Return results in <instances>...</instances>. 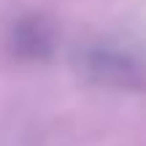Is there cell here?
<instances>
[{"mask_svg": "<svg viewBox=\"0 0 146 146\" xmlns=\"http://www.w3.org/2000/svg\"><path fill=\"white\" fill-rule=\"evenodd\" d=\"M84 70L103 84H116V87L138 84V65L130 57H125L119 52H111V49H92L87 54Z\"/></svg>", "mask_w": 146, "mask_h": 146, "instance_id": "cell-1", "label": "cell"}, {"mask_svg": "<svg viewBox=\"0 0 146 146\" xmlns=\"http://www.w3.org/2000/svg\"><path fill=\"white\" fill-rule=\"evenodd\" d=\"M11 46L16 54L27 60H38L43 54L52 52V30L41 25V19L27 16V19L16 22V27L11 30Z\"/></svg>", "mask_w": 146, "mask_h": 146, "instance_id": "cell-2", "label": "cell"}]
</instances>
